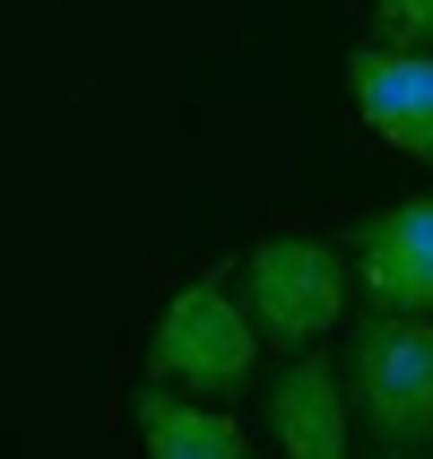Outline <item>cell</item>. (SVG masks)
<instances>
[{
  "mask_svg": "<svg viewBox=\"0 0 433 459\" xmlns=\"http://www.w3.org/2000/svg\"><path fill=\"white\" fill-rule=\"evenodd\" d=\"M347 408H356L373 459L433 451V312H373L347 338Z\"/></svg>",
  "mask_w": 433,
  "mask_h": 459,
  "instance_id": "obj_1",
  "label": "cell"
},
{
  "mask_svg": "<svg viewBox=\"0 0 433 459\" xmlns=\"http://www.w3.org/2000/svg\"><path fill=\"white\" fill-rule=\"evenodd\" d=\"M252 356H260V321H252V304L226 295V278L182 286L165 304V321L148 330V373L165 390H200V399L243 390L252 382Z\"/></svg>",
  "mask_w": 433,
  "mask_h": 459,
  "instance_id": "obj_2",
  "label": "cell"
},
{
  "mask_svg": "<svg viewBox=\"0 0 433 459\" xmlns=\"http://www.w3.org/2000/svg\"><path fill=\"white\" fill-rule=\"evenodd\" d=\"M243 304H252L269 347L304 356L312 338L338 330V312H347V260L330 243H312V234H269L243 260Z\"/></svg>",
  "mask_w": 433,
  "mask_h": 459,
  "instance_id": "obj_3",
  "label": "cell"
},
{
  "mask_svg": "<svg viewBox=\"0 0 433 459\" xmlns=\"http://www.w3.org/2000/svg\"><path fill=\"white\" fill-rule=\"evenodd\" d=\"M347 260H356V286L373 312H433V200L364 217Z\"/></svg>",
  "mask_w": 433,
  "mask_h": 459,
  "instance_id": "obj_4",
  "label": "cell"
},
{
  "mask_svg": "<svg viewBox=\"0 0 433 459\" xmlns=\"http://www.w3.org/2000/svg\"><path fill=\"white\" fill-rule=\"evenodd\" d=\"M347 87H356V113L373 122V139H390L399 156L433 165V61L399 44H356L347 52Z\"/></svg>",
  "mask_w": 433,
  "mask_h": 459,
  "instance_id": "obj_5",
  "label": "cell"
},
{
  "mask_svg": "<svg viewBox=\"0 0 433 459\" xmlns=\"http://www.w3.org/2000/svg\"><path fill=\"white\" fill-rule=\"evenodd\" d=\"M269 425H278L286 459H347L356 451V408H347V373L330 356H295L269 390Z\"/></svg>",
  "mask_w": 433,
  "mask_h": 459,
  "instance_id": "obj_6",
  "label": "cell"
},
{
  "mask_svg": "<svg viewBox=\"0 0 433 459\" xmlns=\"http://www.w3.org/2000/svg\"><path fill=\"white\" fill-rule=\"evenodd\" d=\"M139 442H148V459H252L234 416L191 408V399H165V382L139 399Z\"/></svg>",
  "mask_w": 433,
  "mask_h": 459,
  "instance_id": "obj_7",
  "label": "cell"
},
{
  "mask_svg": "<svg viewBox=\"0 0 433 459\" xmlns=\"http://www.w3.org/2000/svg\"><path fill=\"white\" fill-rule=\"evenodd\" d=\"M373 26H382V44L416 52V44H433V0H382V9H373Z\"/></svg>",
  "mask_w": 433,
  "mask_h": 459,
  "instance_id": "obj_8",
  "label": "cell"
},
{
  "mask_svg": "<svg viewBox=\"0 0 433 459\" xmlns=\"http://www.w3.org/2000/svg\"><path fill=\"white\" fill-rule=\"evenodd\" d=\"M425 459H433V451H425Z\"/></svg>",
  "mask_w": 433,
  "mask_h": 459,
  "instance_id": "obj_9",
  "label": "cell"
}]
</instances>
